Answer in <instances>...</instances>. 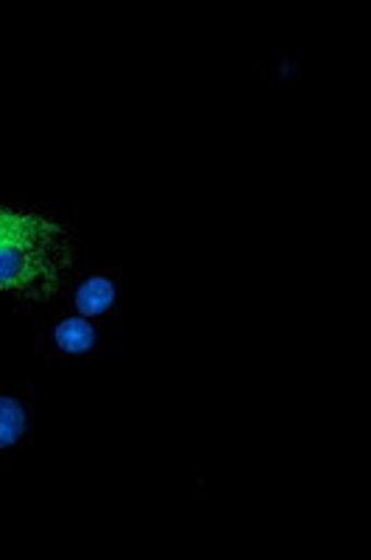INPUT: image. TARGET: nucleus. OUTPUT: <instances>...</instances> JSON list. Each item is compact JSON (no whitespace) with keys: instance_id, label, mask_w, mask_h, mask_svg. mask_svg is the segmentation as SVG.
<instances>
[{"instance_id":"f257e3e1","label":"nucleus","mask_w":371,"mask_h":560,"mask_svg":"<svg viewBox=\"0 0 371 560\" xmlns=\"http://www.w3.org/2000/svg\"><path fill=\"white\" fill-rule=\"evenodd\" d=\"M79 269V233L64 213L0 194V294L45 306Z\"/></svg>"},{"instance_id":"f03ea898","label":"nucleus","mask_w":371,"mask_h":560,"mask_svg":"<svg viewBox=\"0 0 371 560\" xmlns=\"http://www.w3.org/2000/svg\"><path fill=\"white\" fill-rule=\"evenodd\" d=\"M34 325V353L51 359H98L112 350L101 323L64 312L57 303H45Z\"/></svg>"},{"instance_id":"7ed1b4c3","label":"nucleus","mask_w":371,"mask_h":560,"mask_svg":"<svg viewBox=\"0 0 371 560\" xmlns=\"http://www.w3.org/2000/svg\"><path fill=\"white\" fill-rule=\"evenodd\" d=\"M53 303L64 312L109 325L123 308V275L115 269H76Z\"/></svg>"},{"instance_id":"20e7f679","label":"nucleus","mask_w":371,"mask_h":560,"mask_svg":"<svg viewBox=\"0 0 371 560\" xmlns=\"http://www.w3.org/2000/svg\"><path fill=\"white\" fill-rule=\"evenodd\" d=\"M34 393L28 384L0 382V463L32 446Z\"/></svg>"}]
</instances>
